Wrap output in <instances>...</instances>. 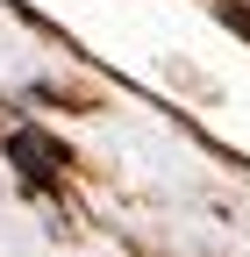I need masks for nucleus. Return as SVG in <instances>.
<instances>
[{
	"label": "nucleus",
	"mask_w": 250,
	"mask_h": 257,
	"mask_svg": "<svg viewBox=\"0 0 250 257\" xmlns=\"http://www.w3.org/2000/svg\"><path fill=\"white\" fill-rule=\"evenodd\" d=\"M8 150L29 165V179H57V172H65V157H57L43 136H29V128H15V136H8Z\"/></svg>",
	"instance_id": "nucleus-1"
}]
</instances>
